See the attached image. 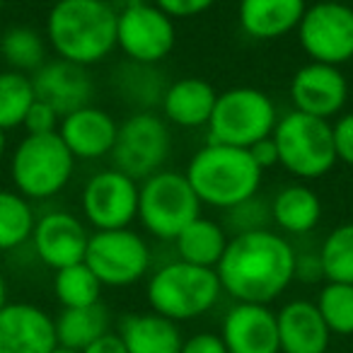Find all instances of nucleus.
<instances>
[{
    "label": "nucleus",
    "mask_w": 353,
    "mask_h": 353,
    "mask_svg": "<svg viewBox=\"0 0 353 353\" xmlns=\"http://www.w3.org/2000/svg\"><path fill=\"white\" fill-rule=\"evenodd\" d=\"M34 99L37 94L32 75L10 68L3 70L0 73V128L3 131L20 128Z\"/></svg>",
    "instance_id": "31"
},
{
    "label": "nucleus",
    "mask_w": 353,
    "mask_h": 353,
    "mask_svg": "<svg viewBox=\"0 0 353 353\" xmlns=\"http://www.w3.org/2000/svg\"><path fill=\"white\" fill-rule=\"evenodd\" d=\"M228 242H230V237L221 223H216L213 218L199 216L176 235L174 247L176 256L182 261L203 266V269H216L225 254Z\"/></svg>",
    "instance_id": "25"
},
{
    "label": "nucleus",
    "mask_w": 353,
    "mask_h": 353,
    "mask_svg": "<svg viewBox=\"0 0 353 353\" xmlns=\"http://www.w3.org/2000/svg\"><path fill=\"white\" fill-rule=\"evenodd\" d=\"M32 85H34L37 99L54 107L61 114V119L75 109L92 104L94 97V83L90 68L70 63L59 56L54 61H46L37 73H32Z\"/></svg>",
    "instance_id": "16"
},
{
    "label": "nucleus",
    "mask_w": 353,
    "mask_h": 353,
    "mask_svg": "<svg viewBox=\"0 0 353 353\" xmlns=\"http://www.w3.org/2000/svg\"><path fill=\"white\" fill-rule=\"evenodd\" d=\"M203 203L184 172L160 170L138 189V221L148 235L174 242L176 235L201 216Z\"/></svg>",
    "instance_id": "7"
},
{
    "label": "nucleus",
    "mask_w": 353,
    "mask_h": 353,
    "mask_svg": "<svg viewBox=\"0 0 353 353\" xmlns=\"http://www.w3.org/2000/svg\"><path fill=\"white\" fill-rule=\"evenodd\" d=\"M176 44L174 20L155 3L128 0L119 10L117 49L126 61L141 65H160Z\"/></svg>",
    "instance_id": "11"
},
{
    "label": "nucleus",
    "mask_w": 353,
    "mask_h": 353,
    "mask_svg": "<svg viewBox=\"0 0 353 353\" xmlns=\"http://www.w3.org/2000/svg\"><path fill=\"white\" fill-rule=\"evenodd\" d=\"M75 162L59 133H25L10 155L12 187L30 201L54 199L73 179Z\"/></svg>",
    "instance_id": "5"
},
{
    "label": "nucleus",
    "mask_w": 353,
    "mask_h": 353,
    "mask_svg": "<svg viewBox=\"0 0 353 353\" xmlns=\"http://www.w3.org/2000/svg\"><path fill=\"white\" fill-rule=\"evenodd\" d=\"M334 148H336V160L353 167V112H343L332 123Z\"/></svg>",
    "instance_id": "36"
},
{
    "label": "nucleus",
    "mask_w": 353,
    "mask_h": 353,
    "mask_svg": "<svg viewBox=\"0 0 353 353\" xmlns=\"http://www.w3.org/2000/svg\"><path fill=\"white\" fill-rule=\"evenodd\" d=\"M322 221V201L305 182L285 184L271 201V223L283 235H307Z\"/></svg>",
    "instance_id": "24"
},
{
    "label": "nucleus",
    "mask_w": 353,
    "mask_h": 353,
    "mask_svg": "<svg viewBox=\"0 0 353 353\" xmlns=\"http://www.w3.org/2000/svg\"><path fill=\"white\" fill-rule=\"evenodd\" d=\"M34 208L15 189H0V252L20 250L32 240L34 230Z\"/></svg>",
    "instance_id": "29"
},
{
    "label": "nucleus",
    "mask_w": 353,
    "mask_h": 353,
    "mask_svg": "<svg viewBox=\"0 0 353 353\" xmlns=\"http://www.w3.org/2000/svg\"><path fill=\"white\" fill-rule=\"evenodd\" d=\"M290 102L295 112L332 121L348 102V80L339 65L310 63L300 65L290 80Z\"/></svg>",
    "instance_id": "14"
},
{
    "label": "nucleus",
    "mask_w": 353,
    "mask_h": 353,
    "mask_svg": "<svg viewBox=\"0 0 353 353\" xmlns=\"http://www.w3.org/2000/svg\"><path fill=\"white\" fill-rule=\"evenodd\" d=\"M305 10V0H240L237 22L250 39L276 41L298 30Z\"/></svg>",
    "instance_id": "22"
},
{
    "label": "nucleus",
    "mask_w": 353,
    "mask_h": 353,
    "mask_svg": "<svg viewBox=\"0 0 353 353\" xmlns=\"http://www.w3.org/2000/svg\"><path fill=\"white\" fill-rule=\"evenodd\" d=\"M117 25L119 10L109 0H56L44 34L59 59L90 68L117 49Z\"/></svg>",
    "instance_id": "2"
},
{
    "label": "nucleus",
    "mask_w": 353,
    "mask_h": 353,
    "mask_svg": "<svg viewBox=\"0 0 353 353\" xmlns=\"http://www.w3.org/2000/svg\"><path fill=\"white\" fill-rule=\"evenodd\" d=\"M8 303H10V300H8V281H6V276H3V271H0V310L6 307Z\"/></svg>",
    "instance_id": "42"
},
{
    "label": "nucleus",
    "mask_w": 353,
    "mask_h": 353,
    "mask_svg": "<svg viewBox=\"0 0 353 353\" xmlns=\"http://www.w3.org/2000/svg\"><path fill=\"white\" fill-rule=\"evenodd\" d=\"M102 288L104 285L85 261L65 266L54 274V295L61 307H90L102 303Z\"/></svg>",
    "instance_id": "30"
},
{
    "label": "nucleus",
    "mask_w": 353,
    "mask_h": 353,
    "mask_svg": "<svg viewBox=\"0 0 353 353\" xmlns=\"http://www.w3.org/2000/svg\"><path fill=\"white\" fill-rule=\"evenodd\" d=\"M119 336L128 353H182V329L157 312L126 314L119 324Z\"/></svg>",
    "instance_id": "23"
},
{
    "label": "nucleus",
    "mask_w": 353,
    "mask_h": 353,
    "mask_svg": "<svg viewBox=\"0 0 353 353\" xmlns=\"http://www.w3.org/2000/svg\"><path fill=\"white\" fill-rule=\"evenodd\" d=\"M221 295L223 285L216 269H203L182 259L157 266L145 285V298L152 312L176 324L211 312Z\"/></svg>",
    "instance_id": "4"
},
{
    "label": "nucleus",
    "mask_w": 353,
    "mask_h": 353,
    "mask_svg": "<svg viewBox=\"0 0 353 353\" xmlns=\"http://www.w3.org/2000/svg\"><path fill=\"white\" fill-rule=\"evenodd\" d=\"M295 259L298 252L283 232L261 228L230 237L216 274L235 303L271 305L295 281Z\"/></svg>",
    "instance_id": "1"
},
{
    "label": "nucleus",
    "mask_w": 353,
    "mask_h": 353,
    "mask_svg": "<svg viewBox=\"0 0 353 353\" xmlns=\"http://www.w3.org/2000/svg\"><path fill=\"white\" fill-rule=\"evenodd\" d=\"M279 123L276 102L259 88L240 85L218 92L216 109L208 121V141L247 148L264 141Z\"/></svg>",
    "instance_id": "8"
},
{
    "label": "nucleus",
    "mask_w": 353,
    "mask_h": 353,
    "mask_svg": "<svg viewBox=\"0 0 353 353\" xmlns=\"http://www.w3.org/2000/svg\"><path fill=\"white\" fill-rule=\"evenodd\" d=\"M167 85L170 83L162 78L157 65H141L128 61L126 65H121V70H117L119 92L128 104L136 107V112H155V107H160Z\"/></svg>",
    "instance_id": "28"
},
{
    "label": "nucleus",
    "mask_w": 353,
    "mask_h": 353,
    "mask_svg": "<svg viewBox=\"0 0 353 353\" xmlns=\"http://www.w3.org/2000/svg\"><path fill=\"white\" fill-rule=\"evenodd\" d=\"M218 92L208 80L189 75L167 85L160 112L167 123L179 128H206L216 109Z\"/></svg>",
    "instance_id": "21"
},
{
    "label": "nucleus",
    "mask_w": 353,
    "mask_h": 353,
    "mask_svg": "<svg viewBox=\"0 0 353 353\" xmlns=\"http://www.w3.org/2000/svg\"><path fill=\"white\" fill-rule=\"evenodd\" d=\"M279 150V165L300 182H314L334 170L336 148H334L332 121L295 112L279 117L271 133Z\"/></svg>",
    "instance_id": "6"
},
{
    "label": "nucleus",
    "mask_w": 353,
    "mask_h": 353,
    "mask_svg": "<svg viewBox=\"0 0 353 353\" xmlns=\"http://www.w3.org/2000/svg\"><path fill=\"white\" fill-rule=\"evenodd\" d=\"M51 353H83V351H75V348H68V346H56Z\"/></svg>",
    "instance_id": "44"
},
{
    "label": "nucleus",
    "mask_w": 353,
    "mask_h": 353,
    "mask_svg": "<svg viewBox=\"0 0 353 353\" xmlns=\"http://www.w3.org/2000/svg\"><path fill=\"white\" fill-rule=\"evenodd\" d=\"M182 353H228L225 341L221 339V334L213 332H201L194 336L184 339Z\"/></svg>",
    "instance_id": "38"
},
{
    "label": "nucleus",
    "mask_w": 353,
    "mask_h": 353,
    "mask_svg": "<svg viewBox=\"0 0 353 353\" xmlns=\"http://www.w3.org/2000/svg\"><path fill=\"white\" fill-rule=\"evenodd\" d=\"M3 8H6V0H0V12H3Z\"/></svg>",
    "instance_id": "45"
},
{
    "label": "nucleus",
    "mask_w": 353,
    "mask_h": 353,
    "mask_svg": "<svg viewBox=\"0 0 353 353\" xmlns=\"http://www.w3.org/2000/svg\"><path fill=\"white\" fill-rule=\"evenodd\" d=\"M324 281L353 285V223L336 225L317 250Z\"/></svg>",
    "instance_id": "32"
},
{
    "label": "nucleus",
    "mask_w": 353,
    "mask_h": 353,
    "mask_svg": "<svg viewBox=\"0 0 353 353\" xmlns=\"http://www.w3.org/2000/svg\"><path fill=\"white\" fill-rule=\"evenodd\" d=\"M252 157H254V162L261 167V170H271L274 165H279V150H276V143L274 138H264V141L254 143V145L250 148Z\"/></svg>",
    "instance_id": "40"
},
{
    "label": "nucleus",
    "mask_w": 353,
    "mask_h": 353,
    "mask_svg": "<svg viewBox=\"0 0 353 353\" xmlns=\"http://www.w3.org/2000/svg\"><path fill=\"white\" fill-rule=\"evenodd\" d=\"M281 353H327L332 332L312 300H288L276 312Z\"/></svg>",
    "instance_id": "20"
},
{
    "label": "nucleus",
    "mask_w": 353,
    "mask_h": 353,
    "mask_svg": "<svg viewBox=\"0 0 353 353\" xmlns=\"http://www.w3.org/2000/svg\"><path fill=\"white\" fill-rule=\"evenodd\" d=\"M56 346V322L39 305L8 303L0 310V353H51Z\"/></svg>",
    "instance_id": "17"
},
{
    "label": "nucleus",
    "mask_w": 353,
    "mask_h": 353,
    "mask_svg": "<svg viewBox=\"0 0 353 353\" xmlns=\"http://www.w3.org/2000/svg\"><path fill=\"white\" fill-rule=\"evenodd\" d=\"M138 189L141 182L119 172L117 167L94 172L80 192L85 221L94 230L131 228V223L138 218Z\"/></svg>",
    "instance_id": "13"
},
{
    "label": "nucleus",
    "mask_w": 353,
    "mask_h": 353,
    "mask_svg": "<svg viewBox=\"0 0 353 353\" xmlns=\"http://www.w3.org/2000/svg\"><path fill=\"white\" fill-rule=\"evenodd\" d=\"M172 152V131L157 112H133L119 123L112 162L119 172L143 182L165 170Z\"/></svg>",
    "instance_id": "9"
},
{
    "label": "nucleus",
    "mask_w": 353,
    "mask_h": 353,
    "mask_svg": "<svg viewBox=\"0 0 353 353\" xmlns=\"http://www.w3.org/2000/svg\"><path fill=\"white\" fill-rule=\"evenodd\" d=\"M30 242L41 264L59 271L85 261L90 232L75 213L49 211L37 218Z\"/></svg>",
    "instance_id": "15"
},
{
    "label": "nucleus",
    "mask_w": 353,
    "mask_h": 353,
    "mask_svg": "<svg viewBox=\"0 0 353 353\" xmlns=\"http://www.w3.org/2000/svg\"><path fill=\"white\" fill-rule=\"evenodd\" d=\"M160 10H165L172 20H187V17L203 15L211 10L218 0H152Z\"/></svg>",
    "instance_id": "37"
},
{
    "label": "nucleus",
    "mask_w": 353,
    "mask_h": 353,
    "mask_svg": "<svg viewBox=\"0 0 353 353\" xmlns=\"http://www.w3.org/2000/svg\"><path fill=\"white\" fill-rule=\"evenodd\" d=\"M59 126L61 114L46 102H41V99H34V104H32L25 117V123H22V128L27 133H34V136H39V133H59Z\"/></svg>",
    "instance_id": "35"
},
{
    "label": "nucleus",
    "mask_w": 353,
    "mask_h": 353,
    "mask_svg": "<svg viewBox=\"0 0 353 353\" xmlns=\"http://www.w3.org/2000/svg\"><path fill=\"white\" fill-rule=\"evenodd\" d=\"M184 174L199 201L218 211H230L254 199L264 179V170L256 165L247 148L211 141L194 152Z\"/></svg>",
    "instance_id": "3"
},
{
    "label": "nucleus",
    "mask_w": 353,
    "mask_h": 353,
    "mask_svg": "<svg viewBox=\"0 0 353 353\" xmlns=\"http://www.w3.org/2000/svg\"><path fill=\"white\" fill-rule=\"evenodd\" d=\"M295 32L310 61L339 68L353 61V8L341 0H319L307 6Z\"/></svg>",
    "instance_id": "12"
},
{
    "label": "nucleus",
    "mask_w": 353,
    "mask_h": 353,
    "mask_svg": "<svg viewBox=\"0 0 353 353\" xmlns=\"http://www.w3.org/2000/svg\"><path fill=\"white\" fill-rule=\"evenodd\" d=\"M221 339L228 353H281L279 322L269 305L235 303L223 317Z\"/></svg>",
    "instance_id": "18"
},
{
    "label": "nucleus",
    "mask_w": 353,
    "mask_h": 353,
    "mask_svg": "<svg viewBox=\"0 0 353 353\" xmlns=\"http://www.w3.org/2000/svg\"><path fill=\"white\" fill-rule=\"evenodd\" d=\"M324 279L322 271V261H319V254H298L295 259V281H303V283H317V281Z\"/></svg>",
    "instance_id": "39"
},
{
    "label": "nucleus",
    "mask_w": 353,
    "mask_h": 353,
    "mask_svg": "<svg viewBox=\"0 0 353 353\" xmlns=\"http://www.w3.org/2000/svg\"><path fill=\"white\" fill-rule=\"evenodd\" d=\"M49 49L46 34L30 25L8 27L0 34V56L10 70H20L27 75L37 73L49 61Z\"/></svg>",
    "instance_id": "27"
},
{
    "label": "nucleus",
    "mask_w": 353,
    "mask_h": 353,
    "mask_svg": "<svg viewBox=\"0 0 353 353\" xmlns=\"http://www.w3.org/2000/svg\"><path fill=\"white\" fill-rule=\"evenodd\" d=\"M225 213H228V225L235 228L232 232L261 230V228H269V223H271V203L259 199V194Z\"/></svg>",
    "instance_id": "34"
},
{
    "label": "nucleus",
    "mask_w": 353,
    "mask_h": 353,
    "mask_svg": "<svg viewBox=\"0 0 353 353\" xmlns=\"http://www.w3.org/2000/svg\"><path fill=\"white\" fill-rule=\"evenodd\" d=\"M6 150H8V131L0 128V157L6 155Z\"/></svg>",
    "instance_id": "43"
},
{
    "label": "nucleus",
    "mask_w": 353,
    "mask_h": 353,
    "mask_svg": "<svg viewBox=\"0 0 353 353\" xmlns=\"http://www.w3.org/2000/svg\"><path fill=\"white\" fill-rule=\"evenodd\" d=\"M319 314L327 322L329 332L336 336H353V285L351 283H327L322 285L317 300Z\"/></svg>",
    "instance_id": "33"
},
{
    "label": "nucleus",
    "mask_w": 353,
    "mask_h": 353,
    "mask_svg": "<svg viewBox=\"0 0 353 353\" xmlns=\"http://www.w3.org/2000/svg\"><path fill=\"white\" fill-rule=\"evenodd\" d=\"M56 322V339L59 346H68L75 351H85L92 341L104 336L112 324L109 310L102 303L90 305V307H63Z\"/></svg>",
    "instance_id": "26"
},
{
    "label": "nucleus",
    "mask_w": 353,
    "mask_h": 353,
    "mask_svg": "<svg viewBox=\"0 0 353 353\" xmlns=\"http://www.w3.org/2000/svg\"><path fill=\"white\" fill-rule=\"evenodd\" d=\"M119 121L102 107L88 104L61 119L59 136L75 160H102L114 150Z\"/></svg>",
    "instance_id": "19"
},
{
    "label": "nucleus",
    "mask_w": 353,
    "mask_h": 353,
    "mask_svg": "<svg viewBox=\"0 0 353 353\" xmlns=\"http://www.w3.org/2000/svg\"><path fill=\"white\" fill-rule=\"evenodd\" d=\"M83 353H128L123 346L119 332H107L104 336H99L97 341H92Z\"/></svg>",
    "instance_id": "41"
},
{
    "label": "nucleus",
    "mask_w": 353,
    "mask_h": 353,
    "mask_svg": "<svg viewBox=\"0 0 353 353\" xmlns=\"http://www.w3.org/2000/svg\"><path fill=\"white\" fill-rule=\"evenodd\" d=\"M85 264L92 269L102 285L126 288L145 279L152 264V254L145 237L131 228L94 230L90 232Z\"/></svg>",
    "instance_id": "10"
}]
</instances>
